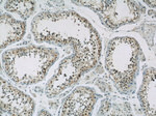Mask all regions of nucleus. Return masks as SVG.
<instances>
[{
  "label": "nucleus",
  "instance_id": "1",
  "mask_svg": "<svg viewBox=\"0 0 156 116\" xmlns=\"http://www.w3.org/2000/svg\"><path fill=\"white\" fill-rule=\"evenodd\" d=\"M95 103L96 97L94 90L87 87H78L64 102L60 114L90 115Z\"/></svg>",
  "mask_w": 156,
  "mask_h": 116
},
{
  "label": "nucleus",
  "instance_id": "2",
  "mask_svg": "<svg viewBox=\"0 0 156 116\" xmlns=\"http://www.w3.org/2000/svg\"><path fill=\"white\" fill-rule=\"evenodd\" d=\"M138 99L146 114L155 113V69L146 70L144 84L138 91Z\"/></svg>",
  "mask_w": 156,
  "mask_h": 116
},
{
  "label": "nucleus",
  "instance_id": "3",
  "mask_svg": "<svg viewBox=\"0 0 156 116\" xmlns=\"http://www.w3.org/2000/svg\"><path fill=\"white\" fill-rule=\"evenodd\" d=\"M25 31V23L16 21L7 15L1 16V48L21 39Z\"/></svg>",
  "mask_w": 156,
  "mask_h": 116
},
{
  "label": "nucleus",
  "instance_id": "4",
  "mask_svg": "<svg viewBox=\"0 0 156 116\" xmlns=\"http://www.w3.org/2000/svg\"><path fill=\"white\" fill-rule=\"evenodd\" d=\"M5 9L9 12H17L21 16L23 19L28 18L31 15L34 9V2H7L5 4Z\"/></svg>",
  "mask_w": 156,
  "mask_h": 116
},
{
  "label": "nucleus",
  "instance_id": "5",
  "mask_svg": "<svg viewBox=\"0 0 156 116\" xmlns=\"http://www.w3.org/2000/svg\"><path fill=\"white\" fill-rule=\"evenodd\" d=\"M147 4H149V5H153V6H155V2L153 1V2H148V1H145Z\"/></svg>",
  "mask_w": 156,
  "mask_h": 116
}]
</instances>
